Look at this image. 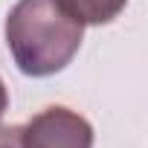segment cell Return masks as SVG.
I'll list each match as a JSON object with an SVG mask.
<instances>
[{
    "label": "cell",
    "instance_id": "6da1fadb",
    "mask_svg": "<svg viewBox=\"0 0 148 148\" xmlns=\"http://www.w3.org/2000/svg\"><path fill=\"white\" fill-rule=\"evenodd\" d=\"M84 38V23L61 0H18L6 18V44L23 76L61 73Z\"/></svg>",
    "mask_w": 148,
    "mask_h": 148
},
{
    "label": "cell",
    "instance_id": "7a4b0ae2",
    "mask_svg": "<svg viewBox=\"0 0 148 148\" xmlns=\"http://www.w3.org/2000/svg\"><path fill=\"white\" fill-rule=\"evenodd\" d=\"M23 148H93V125L76 110L52 105L23 125Z\"/></svg>",
    "mask_w": 148,
    "mask_h": 148
},
{
    "label": "cell",
    "instance_id": "3957f363",
    "mask_svg": "<svg viewBox=\"0 0 148 148\" xmlns=\"http://www.w3.org/2000/svg\"><path fill=\"white\" fill-rule=\"evenodd\" d=\"M84 26H102L119 18V12L128 6V0H61Z\"/></svg>",
    "mask_w": 148,
    "mask_h": 148
},
{
    "label": "cell",
    "instance_id": "277c9868",
    "mask_svg": "<svg viewBox=\"0 0 148 148\" xmlns=\"http://www.w3.org/2000/svg\"><path fill=\"white\" fill-rule=\"evenodd\" d=\"M0 148H23V125H0Z\"/></svg>",
    "mask_w": 148,
    "mask_h": 148
},
{
    "label": "cell",
    "instance_id": "5b68a950",
    "mask_svg": "<svg viewBox=\"0 0 148 148\" xmlns=\"http://www.w3.org/2000/svg\"><path fill=\"white\" fill-rule=\"evenodd\" d=\"M6 108H9V90H6L3 79H0V116L6 113Z\"/></svg>",
    "mask_w": 148,
    "mask_h": 148
}]
</instances>
